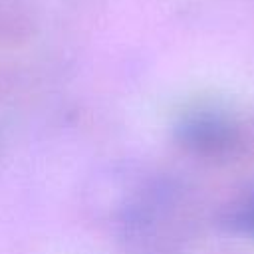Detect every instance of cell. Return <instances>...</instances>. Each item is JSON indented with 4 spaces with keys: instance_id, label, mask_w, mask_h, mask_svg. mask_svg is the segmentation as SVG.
<instances>
[{
    "instance_id": "obj_2",
    "label": "cell",
    "mask_w": 254,
    "mask_h": 254,
    "mask_svg": "<svg viewBox=\"0 0 254 254\" xmlns=\"http://www.w3.org/2000/svg\"><path fill=\"white\" fill-rule=\"evenodd\" d=\"M175 139L200 157H220L236 141L234 123L218 109L192 107L175 121Z\"/></svg>"
},
{
    "instance_id": "obj_3",
    "label": "cell",
    "mask_w": 254,
    "mask_h": 254,
    "mask_svg": "<svg viewBox=\"0 0 254 254\" xmlns=\"http://www.w3.org/2000/svg\"><path fill=\"white\" fill-rule=\"evenodd\" d=\"M224 224L254 238V190L242 194L224 214Z\"/></svg>"
},
{
    "instance_id": "obj_1",
    "label": "cell",
    "mask_w": 254,
    "mask_h": 254,
    "mask_svg": "<svg viewBox=\"0 0 254 254\" xmlns=\"http://www.w3.org/2000/svg\"><path fill=\"white\" fill-rule=\"evenodd\" d=\"M173 208V189L149 183L133 190L117 216V226L125 244L135 252H155L157 242L169 228Z\"/></svg>"
}]
</instances>
